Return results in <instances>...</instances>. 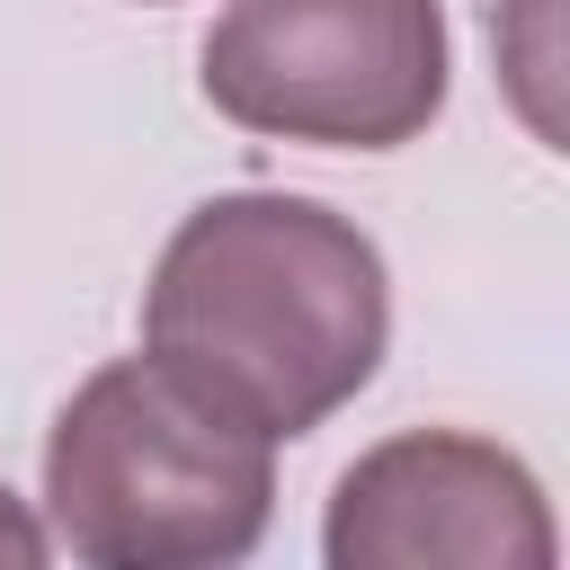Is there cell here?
Returning a JSON list of instances; mask_svg holds the SVG:
<instances>
[{
	"label": "cell",
	"mask_w": 570,
	"mask_h": 570,
	"mask_svg": "<svg viewBox=\"0 0 570 570\" xmlns=\"http://www.w3.org/2000/svg\"><path fill=\"white\" fill-rule=\"evenodd\" d=\"M205 98L240 134L401 151L445 107L436 0H232L205 36Z\"/></svg>",
	"instance_id": "obj_3"
},
{
	"label": "cell",
	"mask_w": 570,
	"mask_h": 570,
	"mask_svg": "<svg viewBox=\"0 0 570 570\" xmlns=\"http://www.w3.org/2000/svg\"><path fill=\"white\" fill-rule=\"evenodd\" d=\"M392 338L374 240L276 187L196 205L142 294V347L258 436H312L347 410Z\"/></svg>",
	"instance_id": "obj_1"
},
{
	"label": "cell",
	"mask_w": 570,
	"mask_h": 570,
	"mask_svg": "<svg viewBox=\"0 0 570 570\" xmlns=\"http://www.w3.org/2000/svg\"><path fill=\"white\" fill-rule=\"evenodd\" d=\"M321 552L338 570H543L552 508L508 445L410 428L338 472Z\"/></svg>",
	"instance_id": "obj_4"
},
{
	"label": "cell",
	"mask_w": 570,
	"mask_h": 570,
	"mask_svg": "<svg viewBox=\"0 0 570 570\" xmlns=\"http://www.w3.org/2000/svg\"><path fill=\"white\" fill-rule=\"evenodd\" d=\"M45 552H53V534L27 517V499H9V490H0V561H9V570H36Z\"/></svg>",
	"instance_id": "obj_5"
},
{
	"label": "cell",
	"mask_w": 570,
	"mask_h": 570,
	"mask_svg": "<svg viewBox=\"0 0 570 570\" xmlns=\"http://www.w3.org/2000/svg\"><path fill=\"white\" fill-rule=\"evenodd\" d=\"M276 436L187 392L160 356L98 365L45 436V517L98 570L240 561L276 508Z\"/></svg>",
	"instance_id": "obj_2"
}]
</instances>
